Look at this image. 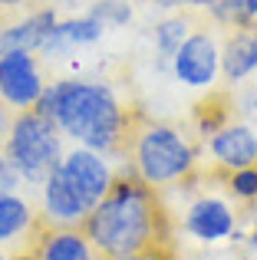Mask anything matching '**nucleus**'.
<instances>
[{
	"label": "nucleus",
	"instance_id": "nucleus-28",
	"mask_svg": "<svg viewBox=\"0 0 257 260\" xmlns=\"http://www.w3.org/2000/svg\"><path fill=\"white\" fill-rule=\"evenodd\" d=\"M254 50H257V23H254Z\"/></svg>",
	"mask_w": 257,
	"mask_h": 260
},
{
	"label": "nucleus",
	"instance_id": "nucleus-26",
	"mask_svg": "<svg viewBox=\"0 0 257 260\" xmlns=\"http://www.w3.org/2000/svg\"><path fill=\"white\" fill-rule=\"evenodd\" d=\"M0 260H10V257H7V250H4V247H0Z\"/></svg>",
	"mask_w": 257,
	"mask_h": 260
},
{
	"label": "nucleus",
	"instance_id": "nucleus-5",
	"mask_svg": "<svg viewBox=\"0 0 257 260\" xmlns=\"http://www.w3.org/2000/svg\"><path fill=\"white\" fill-rule=\"evenodd\" d=\"M168 70H172L175 79L188 89H211L218 83V76H221V43H218V37H214L211 17H208L205 23H198L185 37V43L175 50Z\"/></svg>",
	"mask_w": 257,
	"mask_h": 260
},
{
	"label": "nucleus",
	"instance_id": "nucleus-12",
	"mask_svg": "<svg viewBox=\"0 0 257 260\" xmlns=\"http://www.w3.org/2000/svg\"><path fill=\"white\" fill-rule=\"evenodd\" d=\"M103 33H106V26L99 23L96 17H89V13H79V17H70V20H56L53 33L46 37V43L40 46V53L46 56V63H50V59H66L73 50H79V46L99 43Z\"/></svg>",
	"mask_w": 257,
	"mask_h": 260
},
{
	"label": "nucleus",
	"instance_id": "nucleus-22",
	"mask_svg": "<svg viewBox=\"0 0 257 260\" xmlns=\"http://www.w3.org/2000/svg\"><path fill=\"white\" fill-rule=\"evenodd\" d=\"M7 125H10V112H7V102H0V139H4Z\"/></svg>",
	"mask_w": 257,
	"mask_h": 260
},
{
	"label": "nucleus",
	"instance_id": "nucleus-3",
	"mask_svg": "<svg viewBox=\"0 0 257 260\" xmlns=\"http://www.w3.org/2000/svg\"><path fill=\"white\" fill-rule=\"evenodd\" d=\"M128 165L152 188H175L198 168V139L178 122H155L145 115L135 128Z\"/></svg>",
	"mask_w": 257,
	"mask_h": 260
},
{
	"label": "nucleus",
	"instance_id": "nucleus-25",
	"mask_svg": "<svg viewBox=\"0 0 257 260\" xmlns=\"http://www.w3.org/2000/svg\"><path fill=\"white\" fill-rule=\"evenodd\" d=\"M7 7H20V4H30V0H4Z\"/></svg>",
	"mask_w": 257,
	"mask_h": 260
},
{
	"label": "nucleus",
	"instance_id": "nucleus-27",
	"mask_svg": "<svg viewBox=\"0 0 257 260\" xmlns=\"http://www.w3.org/2000/svg\"><path fill=\"white\" fill-rule=\"evenodd\" d=\"M56 4H79V0H56Z\"/></svg>",
	"mask_w": 257,
	"mask_h": 260
},
{
	"label": "nucleus",
	"instance_id": "nucleus-16",
	"mask_svg": "<svg viewBox=\"0 0 257 260\" xmlns=\"http://www.w3.org/2000/svg\"><path fill=\"white\" fill-rule=\"evenodd\" d=\"M40 211L17 191H0V247L17 244L37 224Z\"/></svg>",
	"mask_w": 257,
	"mask_h": 260
},
{
	"label": "nucleus",
	"instance_id": "nucleus-15",
	"mask_svg": "<svg viewBox=\"0 0 257 260\" xmlns=\"http://www.w3.org/2000/svg\"><path fill=\"white\" fill-rule=\"evenodd\" d=\"M234 122V95L231 89H218L211 86L205 99L195 102L191 109V132L201 139H211L214 132H221L224 125Z\"/></svg>",
	"mask_w": 257,
	"mask_h": 260
},
{
	"label": "nucleus",
	"instance_id": "nucleus-9",
	"mask_svg": "<svg viewBox=\"0 0 257 260\" xmlns=\"http://www.w3.org/2000/svg\"><path fill=\"white\" fill-rule=\"evenodd\" d=\"M205 148L211 155V165L221 172H238V168L257 165V132L251 125L234 119L211 139H205Z\"/></svg>",
	"mask_w": 257,
	"mask_h": 260
},
{
	"label": "nucleus",
	"instance_id": "nucleus-4",
	"mask_svg": "<svg viewBox=\"0 0 257 260\" xmlns=\"http://www.w3.org/2000/svg\"><path fill=\"white\" fill-rule=\"evenodd\" d=\"M0 152L17 168L23 184L40 188L63 161V132L50 115L37 112V109H20L10 115Z\"/></svg>",
	"mask_w": 257,
	"mask_h": 260
},
{
	"label": "nucleus",
	"instance_id": "nucleus-29",
	"mask_svg": "<svg viewBox=\"0 0 257 260\" xmlns=\"http://www.w3.org/2000/svg\"><path fill=\"white\" fill-rule=\"evenodd\" d=\"M4 7H7V4H4V0H0V10H4Z\"/></svg>",
	"mask_w": 257,
	"mask_h": 260
},
{
	"label": "nucleus",
	"instance_id": "nucleus-7",
	"mask_svg": "<svg viewBox=\"0 0 257 260\" xmlns=\"http://www.w3.org/2000/svg\"><path fill=\"white\" fill-rule=\"evenodd\" d=\"M59 172L76 188V194L89 204V211L109 194L112 178H116V168L106 161V155L92 152V148H86V145H73L70 152H63Z\"/></svg>",
	"mask_w": 257,
	"mask_h": 260
},
{
	"label": "nucleus",
	"instance_id": "nucleus-18",
	"mask_svg": "<svg viewBox=\"0 0 257 260\" xmlns=\"http://www.w3.org/2000/svg\"><path fill=\"white\" fill-rule=\"evenodd\" d=\"M86 13L96 17L106 30H119V26L132 23V4L128 0H92Z\"/></svg>",
	"mask_w": 257,
	"mask_h": 260
},
{
	"label": "nucleus",
	"instance_id": "nucleus-13",
	"mask_svg": "<svg viewBox=\"0 0 257 260\" xmlns=\"http://www.w3.org/2000/svg\"><path fill=\"white\" fill-rule=\"evenodd\" d=\"M257 73V50H254V26H231L224 30L221 43V76L228 86H238Z\"/></svg>",
	"mask_w": 257,
	"mask_h": 260
},
{
	"label": "nucleus",
	"instance_id": "nucleus-20",
	"mask_svg": "<svg viewBox=\"0 0 257 260\" xmlns=\"http://www.w3.org/2000/svg\"><path fill=\"white\" fill-rule=\"evenodd\" d=\"M148 4L162 7V10H181V7H188V0H148Z\"/></svg>",
	"mask_w": 257,
	"mask_h": 260
},
{
	"label": "nucleus",
	"instance_id": "nucleus-17",
	"mask_svg": "<svg viewBox=\"0 0 257 260\" xmlns=\"http://www.w3.org/2000/svg\"><path fill=\"white\" fill-rule=\"evenodd\" d=\"M208 17L214 26L231 30V26H254L257 23V0H214L208 7Z\"/></svg>",
	"mask_w": 257,
	"mask_h": 260
},
{
	"label": "nucleus",
	"instance_id": "nucleus-8",
	"mask_svg": "<svg viewBox=\"0 0 257 260\" xmlns=\"http://www.w3.org/2000/svg\"><path fill=\"white\" fill-rule=\"evenodd\" d=\"M185 234H191L201 244H218L228 241L238 228V214L234 208L218 194H198L185 211V221H181Z\"/></svg>",
	"mask_w": 257,
	"mask_h": 260
},
{
	"label": "nucleus",
	"instance_id": "nucleus-19",
	"mask_svg": "<svg viewBox=\"0 0 257 260\" xmlns=\"http://www.w3.org/2000/svg\"><path fill=\"white\" fill-rule=\"evenodd\" d=\"M23 188V178L17 175V168L7 161V155L0 152V191H17Z\"/></svg>",
	"mask_w": 257,
	"mask_h": 260
},
{
	"label": "nucleus",
	"instance_id": "nucleus-1",
	"mask_svg": "<svg viewBox=\"0 0 257 260\" xmlns=\"http://www.w3.org/2000/svg\"><path fill=\"white\" fill-rule=\"evenodd\" d=\"M86 241L96 260H175V224L162 188H152L122 161L112 188L86 214Z\"/></svg>",
	"mask_w": 257,
	"mask_h": 260
},
{
	"label": "nucleus",
	"instance_id": "nucleus-11",
	"mask_svg": "<svg viewBox=\"0 0 257 260\" xmlns=\"http://www.w3.org/2000/svg\"><path fill=\"white\" fill-rule=\"evenodd\" d=\"M56 10L53 7H33L20 20L0 26V53L23 50V53H40V46L46 43V37L56 26Z\"/></svg>",
	"mask_w": 257,
	"mask_h": 260
},
{
	"label": "nucleus",
	"instance_id": "nucleus-10",
	"mask_svg": "<svg viewBox=\"0 0 257 260\" xmlns=\"http://www.w3.org/2000/svg\"><path fill=\"white\" fill-rule=\"evenodd\" d=\"M40 211H43V217L53 228H83L86 214H89V204L76 194V188L56 168L40 184Z\"/></svg>",
	"mask_w": 257,
	"mask_h": 260
},
{
	"label": "nucleus",
	"instance_id": "nucleus-24",
	"mask_svg": "<svg viewBox=\"0 0 257 260\" xmlns=\"http://www.w3.org/2000/svg\"><path fill=\"white\" fill-rule=\"evenodd\" d=\"M251 119H254V125H257V89H254V95H251Z\"/></svg>",
	"mask_w": 257,
	"mask_h": 260
},
{
	"label": "nucleus",
	"instance_id": "nucleus-6",
	"mask_svg": "<svg viewBox=\"0 0 257 260\" xmlns=\"http://www.w3.org/2000/svg\"><path fill=\"white\" fill-rule=\"evenodd\" d=\"M46 89V79L40 73V63L33 53L10 50L0 53V102L20 112V109H33Z\"/></svg>",
	"mask_w": 257,
	"mask_h": 260
},
{
	"label": "nucleus",
	"instance_id": "nucleus-2",
	"mask_svg": "<svg viewBox=\"0 0 257 260\" xmlns=\"http://www.w3.org/2000/svg\"><path fill=\"white\" fill-rule=\"evenodd\" d=\"M33 109L50 115L66 139L106 158H119V165L128 161L135 128L148 115L139 102H128L103 79H56L43 89Z\"/></svg>",
	"mask_w": 257,
	"mask_h": 260
},
{
	"label": "nucleus",
	"instance_id": "nucleus-23",
	"mask_svg": "<svg viewBox=\"0 0 257 260\" xmlns=\"http://www.w3.org/2000/svg\"><path fill=\"white\" fill-rule=\"evenodd\" d=\"M214 0H188V7H195V10H205L208 13V7H211Z\"/></svg>",
	"mask_w": 257,
	"mask_h": 260
},
{
	"label": "nucleus",
	"instance_id": "nucleus-21",
	"mask_svg": "<svg viewBox=\"0 0 257 260\" xmlns=\"http://www.w3.org/2000/svg\"><path fill=\"white\" fill-rule=\"evenodd\" d=\"M247 214H251V231H247V244H251V247H257V208H251Z\"/></svg>",
	"mask_w": 257,
	"mask_h": 260
},
{
	"label": "nucleus",
	"instance_id": "nucleus-14",
	"mask_svg": "<svg viewBox=\"0 0 257 260\" xmlns=\"http://www.w3.org/2000/svg\"><path fill=\"white\" fill-rule=\"evenodd\" d=\"M205 20H208V13H205V10H195V7H181L178 13L165 17L162 23H155V30H152V43H155V53H158L162 63L172 66L175 50H178V46L185 43L188 33H191L198 23H205Z\"/></svg>",
	"mask_w": 257,
	"mask_h": 260
}]
</instances>
